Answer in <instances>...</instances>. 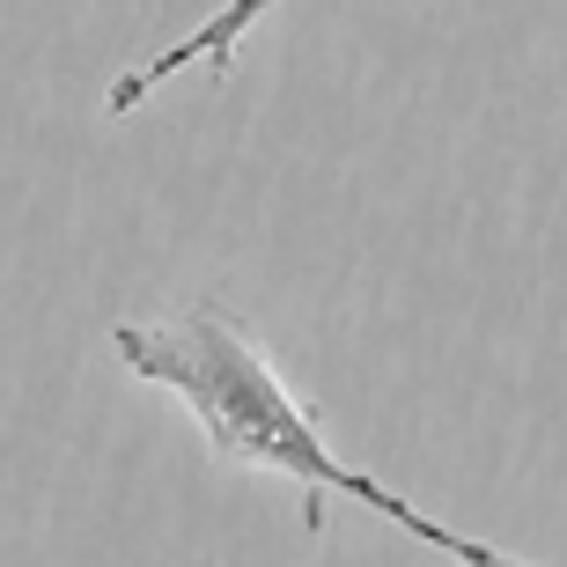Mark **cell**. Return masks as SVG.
I'll list each match as a JSON object with an SVG mask.
<instances>
[{"label":"cell","instance_id":"6da1fadb","mask_svg":"<svg viewBox=\"0 0 567 567\" xmlns=\"http://www.w3.org/2000/svg\"><path fill=\"white\" fill-rule=\"evenodd\" d=\"M118 361H126L141 383L155 391H177L192 421L207 427V442L221 450L229 464H258V472H288L295 486H310V494H354L361 508H377L383 524L413 530L421 546L450 553V560H472L480 538H457V530H442L435 516L391 494L383 480L354 472V464H339L324 450V435L310 427V413L295 405V391L280 383V369L266 361L251 332H244V317H229L221 302H192V310L163 317V324H118L111 332Z\"/></svg>","mask_w":567,"mask_h":567},{"label":"cell","instance_id":"7a4b0ae2","mask_svg":"<svg viewBox=\"0 0 567 567\" xmlns=\"http://www.w3.org/2000/svg\"><path fill=\"white\" fill-rule=\"evenodd\" d=\"M266 8H274V0H229V8H221V16L207 22V30H192L185 44H169L163 60H147L141 74H126V82H111L104 111H111V118H126V111H141L147 96H155V89H163L169 74H177V66H199V60H207L214 74H229V66H236V60H229V52H236V38H244V30H251V22L266 16Z\"/></svg>","mask_w":567,"mask_h":567},{"label":"cell","instance_id":"3957f363","mask_svg":"<svg viewBox=\"0 0 567 567\" xmlns=\"http://www.w3.org/2000/svg\"><path fill=\"white\" fill-rule=\"evenodd\" d=\"M464 567H546V560H508V553H494V546H480Z\"/></svg>","mask_w":567,"mask_h":567}]
</instances>
